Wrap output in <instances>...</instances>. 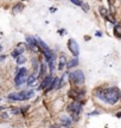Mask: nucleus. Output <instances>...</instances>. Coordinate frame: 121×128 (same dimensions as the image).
Here are the masks:
<instances>
[{
	"mask_svg": "<svg viewBox=\"0 0 121 128\" xmlns=\"http://www.w3.org/2000/svg\"><path fill=\"white\" fill-rule=\"evenodd\" d=\"M95 96L100 101L109 106L116 104L121 101V92L116 87H108V88H98L95 90Z\"/></svg>",
	"mask_w": 121,
	"mask_h": 128,
	"instance_id": "nucleus-1",
	"label": "nucleus"
},
{
	"mask_svg": "<svg viewBox=\"0 0 121 128\" xmlns=\"http://www.w3.org/2000/svg\"><path fill=\"white\" fill-rule=\"evenodd\" d=\"M33 96H34V92L32 89H25V90H22L18 92H11V94H8L7 98L10 101H26L30 100Z\"/></svg>",
	"mask_w": 121,
	"mask_h": 128,
	"instance_id": "nucleus-2",
	"label": "nucleus"
},
{
	"mask_svg": "<svg viewBox=\"0 0 121 128\" xmlns=\"http://www.w3.org/2000/svg\"><path fill=\"white\" fill-rule=\"evenodd\" d=\"M69 80L72 86L80 87V86L84 84V82H86V76H84V72L82 70L76 69V70H72V71L69 74Z\"/></svg>",
	"mask_w": 121,
	"mask_h": 128,
	"instance_id": "nucleus-3",
	"label": "nucleus"
},
{
	"mask_svg": "<svg viewBox=\"0 0 121 128\" xmlns=\"http://www.w3.org/2000/svg\"><path fill=\"white\" fill-rule=\"evenodd\" d=\"M28 77V72L26 68H16V76H14V84L17 87H20L22 84L26 83Z\"/></svg>",
	"mask_w": 121,
	"mask_h": 128,
	"instance_id": "nucleus-4",
	"label": "nucleus"
},
{
	"mask_svg": "<svg viewBox=\"0 0 121 128\" xmlns=\"http://www.w3.org/2000/svg\"><path fill=\"white\" fill-rule=\"evenodd\" d=\"M68 112L72 116V121H77L80 119V114L82 112V102L74 101L68 106Z\"/></svg>",
	"mask_w": 121,
	"mask_h": 128,
	"instance_id": "nucleus-5",
	"label": "nucleus"
},
{
	"mask_svg": "<svg viewBox=\"0 0 121 128\" xmlns=\"http://www.w3.org/2000/svg\"><path fill=\"white\" fill-rule=\"evenodd\" d=\"M68 96L70 98H72L74 101H80L84 98L86 96V90L82 88H71L69 92H68Z\"/></svg>",
	"mask_w": 121,
	"mask_h": 128,
	"instance_id": "nucleus-6",
	"label": "nucleus"
},
{
	"mask_svg": "<svg viewBox=\"0 0 121 128\" xmlns=\"http://www.w3.org/2000/svg\"><path fill=\"white\" fill-rule=\"evenodd\" d=\"M66 48H68V50L72 54L74 57H78V55H80V45H78V43L75 40V39L70 38L69 40H68V43H66Z\"/></svg>",
	"mask_w": 121,
	"mask_h": 128,
	"instance_id": "nucleus-7",
	"label": "nucleus"
},
{
	"mask_svg": "<svg viewBox=\"0 0 121 128\" xmlns=\"http://www.w3.org/2000/svg\"><path fill=\"white\" fill-rule=\"evenodd\" d=\"M25 42H26V44H28V50L33 51V52H37V51H39V48H38V45H37V38H36V37L26 36Z\"/></svg>",
	"mask_w": 121,
	"mask_h": 128,
	"instance_id": "nucleus-8",
	"label": "nucleus"
},
{
	"mask_svg": "<svg viewBox=\"0 0 121 128\" xmlns=\"http://www.w3.org/2000/svg\"><path fill=\"white\" fill-rule=\"evenodd\" d=\"M52 81H54V77H52L51 74H50V75H46V76L42 80L40 84H39V89H40V90H45V89H48V88L50 87V84L52 83Z\"/></svg>",
	"mask_w": 121,
	"mask_h": 128,
	"instance_id": "nucleus-9",
	"label": "nucleus"
},
{
	"mask_svg": "<svg viewBox=\"0 0 121 128\" xmlns=\"http://www.w3.org/2000/svg\"><path fill=\"white\" fill-rule=\"evenodd\" d=\"M66 63H68V57L64 52H60V58H58V70L63 71L66 68Z\"/></svg>",
	"mask_w": 121,
	"mask_h": 128,
	"instance_id": "nucleus-10",
	"label": "nucleus"
},
{
	"mask_svg": "<svg viewBox=\"0 0 121 128\" xmlns=\"http://www.w3.org/2000/svg\"><path fill=\"white\" fill-rule=\"evenodd\" d=\"M55 89H60V77H54V81H52V83L50 84V87L48 88V89H45L44 92H51V90H55Z\"/></svg>",
	"mask_w": 121,
	"mask_h": 128,
	"instance_id": "nucleus-11",
	"label": "nucleus"
},
{
	"mask_svg": "<svg viewBox=\"0 0 121 128\" xmlns=\"http://www.w3.org/2000/svg\"><path fill=\"white\" fill-rule=\"evenodd\" d=\"M36 38H37V45H38V48H39V51H40L42 54L43 52H45V51H48V50H50V48L46 45L45 42L42 40L39 37H36Z\"/></svg>",
	"mask_w": 121,
	"mask_h": 128,
	"instance_id": "nucleus-12",
	"label": "nucleus"
},
{
	"mask_svg": "<svg viewBox=\"0 0 121 128\" xmlns=\"http://www.w3.org/2000/svg\"><path fill=\"white\" fill-rule=\"evenodd\" d=\"M78 57H72L71 60H68V63H66V69L70 70V69H74L78 65Z\"/></svg>",
	"mask_w": 121,
	"mask_h": 128,
	"instance_id": "nucleus-13",
	"label": "nucleus"
},
{
	"mask_svg": "<svg viewBox=\"0 0 121 128\" xmlns=\"http://www.w3.org/2000/svg\"><path fill=\"white\" fill-rule=\"evenodd\" d=\"M46 69H49L46 63H40V68H39V72H38V78H44L46 76Z\"/></svg>",
	"mask_w": 121,
	"mask_h": 128,
	"instance_id": "nucleus-14",
	"label": "nucleus"
},
{
	"mask_svg": "<svg viewBox=\"0 0 121 128\" xmlns=\"http://www.w3.org/2000/svg\"><path fill=\"white\" fill-rule=\"evenodd\" d=\"M37 80H38V74L37 72H32L31 75H28V81H26V84H28V87H31V86H33V84L36 83Z\"/></svg>",
	"mask_w": 121,
	"mask_h": 128,
	"instance_id": "nucleus-15",
	"label": "nucleus"
},
{
	"mask_svg": "<svg viewBox=\"0 0 121 128\" xmlns=\"http://www.w3.org/2000/svg\"><path fill=\"white\" fill-rule=\"evenodd\" d=\"M60 122H62V124H65V126H71L72 124V119H70L68 115H60Z\"/></svg>",
	"mask_w": 121,
	"mask_h": 128,
	"instance_id": "nucleus-16",
	"label": "nucleus"
},
{
	"mask_svg": "<svg viewBox=\"0 0 121 128\" xmlns=\"http://www.w3.org/2000/svg\"><path fill=\"white\" fill-rule=\"evenodd\" d=\"M23 10H24L23 2H17V4L12 7V12H13V14H18V13H20V12H23Z\"/></svg>",
	"mask_w": 121,
	"mask_h": 128,
	"instance_id": "nucleus-17",
	"label": "nucleus"
},
{
	"mask_svg": "<svg viewBox=\"0 0 121 128\" xmlns=\"http://www.w3.org/2000/svg\"><path fill=\"white\" fill-rule=\"evenodd\" d=\"M113 34L118 39H121V24H115L113 28Z\"/></svg>",
	"mask_w": 121,
	"mask_h": 128,
	"instance_id": "nucleus-18",
	"label": "nucleus"
},
{
	"mask_svg": "<svg viewBox=\"0 0 121 128\" xmlns=\"http://www.w3.org/2000/svg\"><path fill=\"white\" fill-rule=\"evenodd\" d=\"M98 12H100V16H101L103 19H107L108 14L110 13V11H108V10L106 8V7H103V6H100V7H98Z\"/></svg>",
	"mask_w": 121,
	"mask_h": 128,
	"instance_id": "nucleus-19",
	"label": "nucleus"
},
{
	"mask_svg": "<svg viewBox=\"0 0 121 128\" xmlns=\"http://www.w3.org/2000/svg\"><path fill=\"white\" fill-rule=\"evenodd\" d=\"M25 62H26V57L23 56V55L18 56V57L16 58V63H17V65H23Z\"/></svg>",
	"mask_w": 121,
	"mask_h": 128,
	"instance_id": "nucleus-20",
	"label": "nucleus"
},
{
	"mask_svg": "<svg viewBox=\"0 0 121 128\" xmlns=\"http://www.w3.org/2000/svg\"><path fill=\"white\" fill-rule=\"evenodd\" d=\"M106 20H107V22H109L110 24H114V25L116 24V19L114 18V14H113V13L108 14V17H107V19H106Z\"/></svg>",
	"mask_w": 121,
	"mask_h": 128,
	"instance_id": "nucleus-21",
	"label": "nucleus"
},
{
	"mask_svg": "<svg viewBox=\"0 0 121 128\" xmlns=\"http://www.w3.org/2000/svg\"><path fill=\"white\" fill-rule=\"evenodd\" d=\"M66 77H69V75L66 72H64L63 75H62V77H60V88L64 86V83H65V81H66Z\"/></svg>",
	"mask_w": 121,
	"mask_h": 128,
	"instance_id": "nucleus-22",
	"label": "nucleus"
},
{
	"mask_svg": "<svg viewBox=\"0 0 121 128\" xmlns=\"http://www.w3.org/2000/svg\"><path fill=\"white\" fill-rule=\"evenodd\" d=\"M11 114L19 115V114H22V110H20V108H12L11 109Z\"/></svg>",
	"mask_w": 121,
	"mask_h": 128,
	"instance_id": "nucleus-23",
	"label": "nucleus"
},
{
	"mask_svg": "<svg viewBox=\"0 0 121 128\" xmlns=\"http://www.w3.org/2000/svg\"><path fill=\"white\" fill-rule=\"evenodd\" d=\"M81 8L83 10L84 12H89V10H90V7H89V5L87 4V2H83V4H82V6H81Z\"/></svg>",
	"mask_w": 121,
	"mask_h": 128,
	"instance_id": "nucleus-24",
	"label": "nucleus"
},
{
	"mask_svg": "<svg viewBox=\"0 0 121 128\" xmlns=\"http://www.w3.org/2000/svg\"><path fill=\"white\" fill-rule=\"evenodd\" d=\"M70 1H71L75 6H80V7H81L82 4H83V1H82V0H70Z\"/></svg>",
	"mask_w": 121,
	"mask_h": 128,
	"instance_id": "nucleus-25",
	"label": "nucleus"
},
{
	"mask_svg": "<svg viewBox=\"0 0 121 128\" xmlns=\"http://www.w3.org/2000/svg\"><path fill=\"white\" fill-rule=\"evenodd\" d=\"M58 34H60V36H64V34H66V30H65V28H60V30H58Z\"/></svg>",
	"mask_w": 121,
	"mask_h": 128,
	"instance_id": "nucleus-26",
	"label": "nucleus"
},
{
	"mask_svg": "<svg viewBox=\"0 0 121 128\" xmlns=\"http://www.w3.org/2000/svg\"><path fill=\"white\" fill-rule=\"evenodd\" d=\"M0 116H1V119H4V120L8 119V114H7V113H1V114H0Z\"/></svg>",
	"mask_w": 121,
	"mask_h": 128,
	"instance_id": "nucleus-27",
	"label": "nucleus"
},
{
	"mask_svg": "<svg viewBox=\"0 0 121 128\" xmlns=\"http://www.w3.org/2000/svg\"><path fill=\"white\" fill-rule=\"evenodd\" d=\"M20 110H22V114H25V112H26V110H28V106H24V107H22V108H20Z\"/></svg>",
	"mask_w": 121,
	"mask_h": 128,
	"instance_id": "nucleus-28",
	"label": "nucleus"
},
{
	"mask_svg": "<svg viewBox=\"0 0 121 128\" xmlns=\"http://www.w3.org/2000/svg\"><path fill=\"white\" fill-rule=\"evenodd\" d=\"M98 114H100L98 112H96V110H94V112H92V113H89L88 116H93V115H98Z\"/></svg>",
	"mask_w": 121,
	"mask_h": 128,
	"instance_id": "nucleus-29",
	"label": "nucleus"
},
{
	"mask_svg": "<svg viewBox=\"0 0 121 128\" xmlns=\"http://www.w3.org/2000/svg\"><path fill=\"white\" fill-rule=\"evenodd\" d=\"M5 60H6V55H1V56H0V63H1V62H4Z\"/></svg>",
	"mask_w": 121,
	"mask_h": 128,
	"instance_id": "nucleus-30",
	"label": "nucleus"
},
{
	"mask_svg": "<svg viewBox=\"0 0 121 128\" xmlns=\"http://www.w3.org/2000/svg\"><path fill=\"white\" fill-rule=\"evenodd\" d=\"M56 11H57L56 7H50V12H51V13H55Z\"/></svg>",
	"mask_w": 121,
	"mask_h": 128,
	"instance_id": "nucleus-31",
	"label": "nucleus"
},
{
	"mask_svg": "<svg viewBox=\"0 0 121 128\" xmlns=\"http://www.w3.org/2000/svg\"><path fill=\"white\" fill-rule=\"evenodd\" d=\"M58 128H70L69 126H65V124H60V126H58Z\"/></svg>",
	"mask_w": 121,
	"mask_h": 128,
	"instance_id": "nucleus-32",
	"label": "nucleus"
},
{
	"mask_svg": "<svg viewBox=\"0 0 121 128\" xmlns=\"http://www.w3.org/2000/svg\"><path fill=\"white\" fill-rule=\"evenodd\" d=\"M96 36H98V37H102V32L98 31V32H96Z\"/></svg>",
	"mask_w": 121,
	"mask_h": 128,
	"instance_id": "nucleus-33",
	"label": "nucleus"
},
{
	"mask_svg": "<svg viewBox=\"0 0 121 128\" xmlns=\"http://www.w3.org/2000/svg\"><path fill=\"white\" fill-rule=\"evenodd\" d=\"M116 118H119V119H121V112H119L116 114Z\"/></svg>",
	"mask_w": 121,
	"mask_h": 128,
	"instance_id": "nucleus-34",
	"label": "nucleus"
},
{
	"mask_svg": "<svg viewBox=\"0 0 121 128\" xmlns=\"http://www.w3.org/2000/svg\"><path fill=\"white\" fill-rule=\"evenodd\" d=\"M49 128H58V126H56V124H52V126H50Z\"/></svg>",
	"mask_w": 121,
	"mask_h": 128,
	"instance_id": "nucleus-35",
	"label": "nucleus"
},
{
	"mask_svg": "<svg viewBox=\"0 0 121 128\" xmlns=\"http://www.w3.org/2000/svg\"><path fill=\"white\" fill-rule=\"evenodd\" d=\"M2 50V45H1V44H0V51Z\"/></svg>",
	"mask_w": 121,
	"mask_h": 128,
	"instance_id": "nucleus-36",
	"label": "nucleus"
},
{
	"mask_svg": "<svg viewBox=\"0 0 121 128\" xmlns=\"http://www.w3.org/2000/svg\"><path fill=\"white\" fill-rule=\"evenodd\" d=\"M119 1H120V2H121V0H119Z\"/></svg>",
	"mask_w": 121,
	"mask_h": 128,
	"instance_id": "nucleus-37",
	"label": "nucleus"
},
{
	"mask_svg": "<svg viewBox=\"0 0 121 128\" xmlns=\"http://www.w3.org/2000/svg\"><path fill=\"white\" fill-rule=\"evenodd\" d=\"M23 1H25V0H23Z\"/></svg>",
	"mask_w": 121,
	"mask_h": 128,
	"instance_id": "nucleus-38",
	"label": "nucleus"
},
{
	"mask_svg": "<svg viewBox=\"0 0 121 128\" xmlns=\"http://www.w3.org/2000/svg\"><path fill=\"white\" fill-rule=\"evenodd\" d=\"M82 1H83V0H82Z\"/></svg>",
	"mask_w": 121,
	"mask_h": 128,
	"instance_id": "nucleus-39",
	"label": "nucleus"
}]
</instances>
